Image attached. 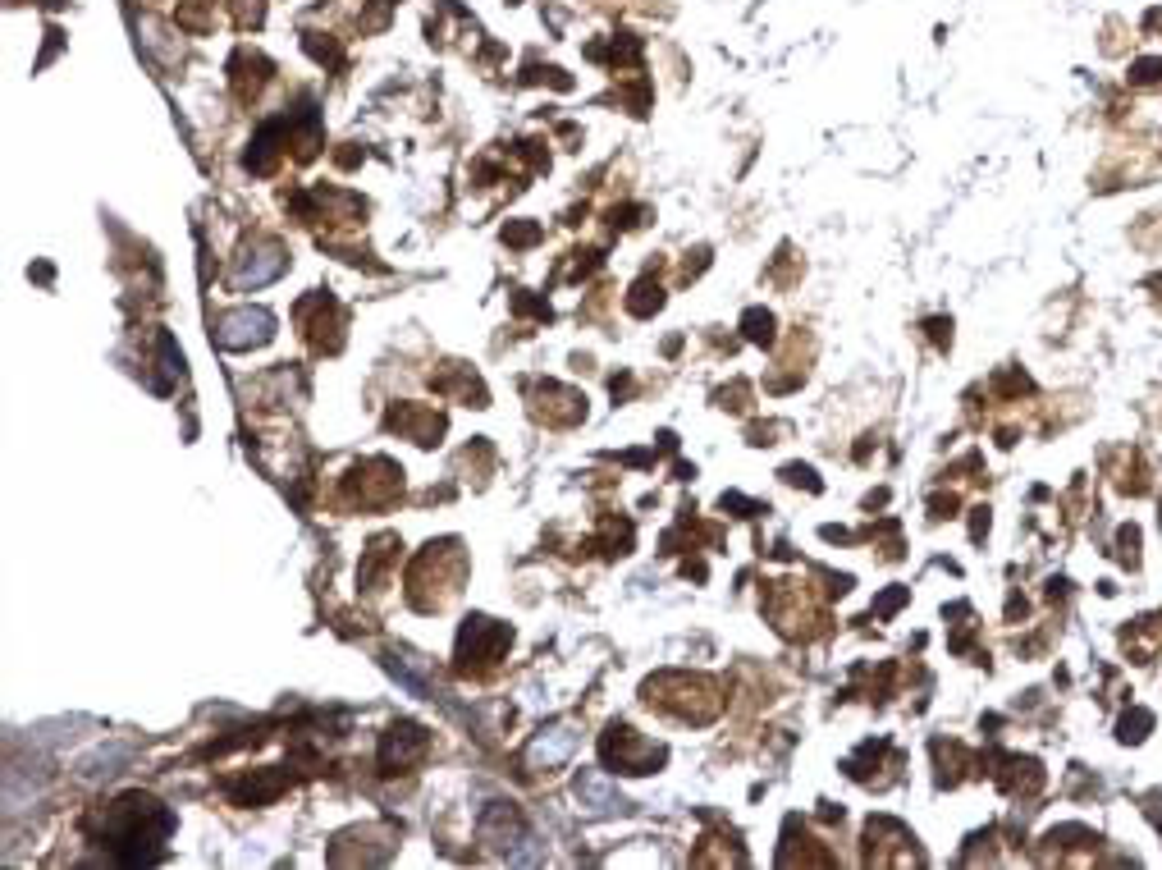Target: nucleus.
Wrapping results in <instances>:
<instances>
[{
	"label": "nucleus",
	"mask_w": 1162,
	"mask_h": 870,
	"mask_svg": "<svg viewBox=\"0 0 1162 870\" xmlns=\"http://www.w3.org/2000/svg\"><path fill=\"white\" fill-rule=\"evenodd\" d=\"M572 747H577V733H572L568 724H554V729H545L536 742H531L527 761L536 765V770H549V765H563V761H568Z\"/></svg>",
	"instance_id": "2"
},
{
	"label": "nucleus",
	"mask_w": 1162,
	"mask_h": 870,
	"mask_svg": "<svg viewBox=\"0 0 1162 870\" xmlns=\"http://www.w3.org/2000/svg\"><path fill=\"white\" fill-rule=\"evenodd\" d=\"M280 271H284V252L280 248H257V252H248V257L238 261L234 280H238V289H257V284H270Z\"/></svg>",
	"instance_id": "3"
},
{
	"label": "nucleus",
	"mask_w": 1162,
	"mask_h": 870,
	"mask_svg": "<svg viewBox=\"0 0 1162 870\" xmlns=\"http://www.w3.org/2000/svg\"><path fill=\"white\" fill-rule=\"evenodd\" d=\"M577 797H581V806H586V811H618V806H623V797H618L595 770H581Z\"/></svg>",
	"instance_id": "4"
},
{
	"label": "nucleus",
	"mask_w": 1162,
	"mask_h": 870,
	"mask_svg": "<svg viewBox=\"0 0 1162 870\" xmlns=\"http://www.w3.org/2000/svg\"><path fill=\"white\" fill-rule=\"evenodd\" d=\"M275 335V316L266 307H238L220 321V344L225 348H252V344H266Z\"/></svg>",
	"instance_id": "1"
}]
</instances>
